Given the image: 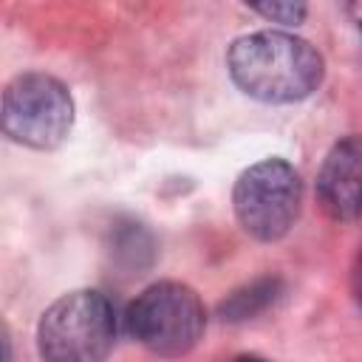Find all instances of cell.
Wrapping results in <instances>:
<instances>
[{
	"instance_id": "obj_8",
	"label": "cell",
	"mask_w": 362,
	"mask_h": 362,
	"mask_svg": "<svg viewBox=\"0 0 362 362\" xmlns=\"http://www.w3.org/2000/svg\"><path fill=\"white\" fill-rule=\"evenodd\" d=\"M280 294H283V280L280 277H260V280H252V283L235 288L218 305V314L226 322H243V320H252V317L263 314L269 305H274V300Z\"/></svg>"
},
{
	"instance_id": "obj_11",
	"label": "cell",
	"mask_w": 362,
	"mask_h": 362,
	"mask_svg": "<svg viewBox=\"0 0 362 362\" xmlns=\"http://www.w3.org/2000/svg\"><path fill=\"white\" fill-rule=\"evenodd\" d=\"M235 362H269V359H263V356H255V354H243V356H238Z\"/></svg>"
},
{
	"instance_id": "obj_6",
	"label": "cell",
	"mask_w": 362,
	"mask_h": 362,
	"mask_svg": "<svg viewBox=\"0 0 362 362\" xmlns=\"http://www.w3.org/2000/svg\"><path fill=\"white\" fill-rule=\"evenodd\" d=\"M320 206L334 221L362 218V136L337 141L317 175Z\"/></svg>"
},
{
	"instance_id": "obj_4",
	"label": "cell",
	"mask_w": 362,
	"mask_h": 362,
	"mask_svg": "<svg viewBox=\"0 0 362 362\" xmlns=\"http://www.w3.org/2000/svg\"><path fill=\"white\" fill-rule=\"evenodd\" d=\"M3 130L34 150L59 147L74 127V99L68 88L40 71L14 76L3 90Z\"/></svg>"
},
{
	"instance_id": "obj_10",
	"label": "cell",
	"mask_w": 362,
	"mask_h": 362,
	"mask_svg": "<svg viewBox=\"0 0 362 362\" xmlns=\"http://www.w3.org/2000/svg\"><path fill=\"white\" fill-rule=\"evenodd\" d=\"M351 286H354V297H356V303L362 305V243H359V252H356V260H354Z\"/></svg>"
},
{
	"instance_id": "obj_2",
	"label": "cell",
	"mask_w": 362,
	"mask_h": 362,
	"mask_svg": "<svg viewBox=\"0 0 362 362\" xmlns=\"http://www.w3.org/2000/svg\"><path fill=\"white\" fill-rule=\"evenodd\" d=\"M113 342V303L93 288L59 297L45 308L37 325V348L42 362H105Z\"/></svg>"
},
{
	"instance_id": "obj_9",
	"label": "cell",
	"mask_w": 362,
	"mask_h": 362,
	"mask_svg": "<svg viewBox=\"0 0 362 362\" xmlns=\"http://www.w3.org/2000/svg\"><path fill=\"white\" fill-rule=\"evenodd\" d=\"M257 14L269 17V20H277V23H286V25H294L305 17V6L303 3H260V6H252Z\"/></svg>"
},
{
	"instance_id": "obj_3",
	"label": "cell",
	"mask_w": 362,
	"mask_h": 362,
	"mask_svg": "<svg viewBox=\"0 0 362 362\" xmlns=\"http://www.w3.org/2000/svg\"><path fill=\"white\" fill-rule=\"evenodd\" d=\"M206 314L198 294L175 280L144 288L127 308V331L158 356H184L204 334Z\"/></svg>"
},
{
	"instance_id": "obj_1",
	"label": "cell",
	"mask_w": 362,
	"mask_h": 362,
	"mask_svg": "<svg viewBox=\"0 0 362 362\" xmlns=\"http://www.w3.org/2000/svg\"><path fill=\"white\" fill-rule=\"evenodd\" d=\"M226 65L243 93L272 105L308 99L325 74L320 51L286 31H257L235 40Z\"/></svg>"
},
{
	"instance_id": "obj_7",
	"label": "cell",
	"mask_w": 362,
	"mask_h": 362,
	"mask_svg": "<svg viewBox=\"0 0 362 362\" xmlns=\"http://www.w3.org/2000/svg\"><path fill=\"white\" fill-rule=\"evenodd\" d=\"M110 257L127 274H141L156 260V240L153 235L136 221H119L110 229Z\"/></svg>"
},
{
	"instance_id": "obj_5",
	"label": "cell",
	"mask_w": 362,
	"mask_h": 362,
	"mask_svg": "<svg viewBox=\"0 0 362 362\" xmlns=\"http://www.w3.org/2000/svg\"><path fill=\"white\" fill-rule=\"evenodd\" d=\"M303 181L283 158H266L240 173L232 189V206L240 226L257 240H280L300 215Z\"/></svg>"
}]
</instances>
